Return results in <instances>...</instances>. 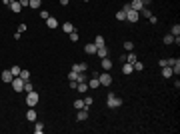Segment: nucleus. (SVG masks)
Masks as SVG:
<instances>
[{
  "label": "nucleus",
  "mask_w": 180,
  "mask_h": 134,
  "mask_svg": "<svg viewBox=\"0 0 180 134\" xmlns=\"http://www.w3.org/2000/svg\"><path fill=\"white\" fill-rule=\"evenodd\" d=\"M86 80H88L86 72H78V82H86Z\"/></svg>",
  "instance_id": "nucleus-38"
},
{
  "label": "nucleus",
  "mask_w": 180,
  "mask_h": 134,
  "mask_svg": "<svg viewBox=\"0 0 180 134\" xmlns=\"http://www.w3.org/2000/svg\"><path fill=\"white\" fill-rule=\"evenodd\" d=\"M132 66H134V70H138V72H140V70H144V64H142V62H138V60L132 62Z\"/></svg>",
  "instance_id": "nucleus-34"
},
{
  "label": "nucleus",
  "mask_w": 180,
  "mask_h": 134,
  "mask_svg": "<svg viewBox=\"0 0 180 134\" xmlns=\"http://www.w3.org/2000/svg\"><path fill=\"white\" fill-rule=\"evenodd\" d=\"M98 80H100V84H102V86H110V84H112V76H110V72H106V70H104V72L98 76Z\"/></svg>",
  "instance_id": "nucleus-4"
},
{
  "label": "nucleus",
  "mask_w": 180,
  "mask_h": 134,
  "mask_svg": "<svg viewBox=\"0 0 180 134\" xmlns=\"http://www.w3.org/2000/svg\"><path fill=\"white\" fill-rule=\"evenodd\" d=\"M162 76H164V78H172L174 76L172 66H162Z\"/></svg>",
  "instance_id": "nucleus-11"
},
{
  "label": "nucleus",
  "mask_w": 180,
  "mask_h": 134,
  "mask_svg": "<svg viewBox=\"0 0 180 134\" xmlns=\"http://www.w3.org/2000/svg\"><path fill=\"white\" fill-rule=\"evenodd\" d=\"M20 78H22V80L26 82L28 78H30V72H28V70H20Z\"/></svg>",
  "instance_id": "nucleus-33"
},
{
  "label": "nucleus",
  "mask_w": 180,
  "mask_h": 134,
  "mask_svg": "<svg viewBox=\"0 0 180 134\" xmlns=\"http://www.w3.org/2000/svg\"><path fill=\"white\" fill-rule=\"evenodd\" d=\"M68 80H74V82H78V72H74V70H70V72H68Z\"/></svg>",
  "instance_id": "nucleus-28"
},
{
  "label": "nucleus",
  "mask_w": 180,
  "mask_h": 134,
  "mask_svg": "<svg viewBox=\"0 0 180 134\" xmlns=\"http://www.w3.org/2000/svg\"><path fill=\"white\" fill-rule=\"evenodd\" d=\"M130 8H132V10H142V8H144V4H142V0H132V2H130Z\"/></svg>",
  "instance_id": "nucleus-10"
},
{
  "label": "nucleus",
  "mask_w": 180,
  "mask_h": 134,
  "mask_svg": "<svg viewBox=\"0 0 180 134\" xmlns=\"http://www.w3.org/2000/svg\"><path fill=\"white\" fill-rule=\"evenodd\" d=\"M138 18H140V12H138V10H132V8H130V10L126 12V20L128 22H132V24H134V22H138Z\"/></svg>",
  "instance_id": "nucleus-5"
},
{
  "label": "nucleus",
  "mask_w": 180,
  "mask_h": 134,
  "mask_svg": "<svg viewBox=\"0 0 180 134\" xmlns=\"http://www.w3.org/2000/svg\"><path fill=\"white\" fill-rule=\"evenodd\" d=\"M140 16H144V18H150V16H152V12H150L148 8H142V10H140Z\"/></svg>",
  "instance_id": "nucleus-32"
},
{
  "label": "nucleus",
  "mask_w": 180,
  "mask_h": 134,
  "mask_svg": "<svg viewBox=\"0 0 180 134\" xmlns=\"http://www.w3.org/2000/svg\"><path fill=\"white\" fill-rule=\"evenodd\" d=\"M76 118H78L80 122H82V120H86V118H88V112H86V108H80V110H78V114H76Z\"/></svg>",
  "instance_id": "nucleus-15"
},
{
  "label": "nucleus",
  "mask_w": 180,
  "mask_h": 134,
  "mask_svg": "<svg viewBox=\"0 0 180 134\" xmlns=\"http://www.w3.org/2000/svg\"><path fill=\"white\" fill-rule=\"evenodd\" d=\"M162 42H164L166 46H170V44H172V42H174V36H172V34H166V36L162 38Z\"/></svg>",
  "instance_id": "nucleus-24"
},
{
  "label": "nucleus",
  "mask_w": 180,
  "mask_h": 134,
  "mask_svg": "<svg viewBox=\"0 0 180 134\" xmlns=\"http://www.w3.org/2000/svg\"><path fill=\"white\" fill-rule=\"evenodd\" d=\"M136 60H138V58H136V54H134V52H128L126 62H130V64H132V62H136Z\"/></svg>",
  "instance_id": "nucleus-29"
},
{
  "label": "nucleus",
  "mask_w": 180,
  "mask_h": 134,
  "mask_svg": "<svg viewBox=\"0 0 180 134\" xmlns=\"http://www.w3.org/2000/svg\"><path fill=\"white\" fill-rule=\"evenodd\" d=\"M74 108H76V110H80V108H86V106H84V100H82V98L74 100Z\"/></svg>",
  "instance_id": "nucleus-26"
},
{
  "label": "nucleus",
  "mask_w": 180,
  "mask_h": 134,
  "mask_svg": "<svg viewBox=\"0 0 180 134\" xmlns=\"http://www.w3.org/2000/svg\"><path fill=\"white\" fill-rule=\"evenodd\" d=\"M176 62H180L178 58H168V60H166V64H168V66H174Z\"/></svg>",
  "instance_id": "nucleus-39"
},
{
  "label": "nucleus",
  "mask_w": 180,
  "mask_h": 134,
  "mask_svg": "<svg viewBox=\"0 0 180 134\" xmlns=\"http://www.w3.org/2000/svg\"><path fill=\"white\" fill-rule=\"evenodd\" d=\"M94 44H96V48H100V46H106V40H104V36H96V38H94Z\"/></svg>",
  "instance_id": "nucleus-17"
},
{
  "label": "nucleus",
  "mask_w": 180,
  "mask_h": 134,
  "mask_svg": "<svg viewBox=\"0 0 180 134\" xmlns=\"http://www.w3.org/2000/svg\"><path fill=\"white\" fill-rule=\"evenodd\" d=\"M106 104H108V108H120L122 104H124V100H122L120 96H114V94H108V98H106Z\"/></svg>",
  "instance_id": "nucleus-1"
},
{
  "label": "nucleus",
  "mask_w": 180,
  "mask_h": 134,
  "mask_svg": "<svg viewBox=\"0 0 180 134\" xmlns=\"http://www.w3.org/2000/svg\"><path fill=\"white\" fill-rule=\"evenodd\" d=\"M96 54H98L100 58H106V56H108V48H106V46H100V48H96Z\"/></svg>",
  "instance_id": "nucleus-19"
},
{
  "label": "nucleus",
  "mask_w": 180,
  "mask_h": 134,
  "mask_svg": "<svg viewBox=\"0 0 180 134\" xmlns=\"http://www.w3.org/2000/svg\"><path fill=\"white\" fill-rule=\"evenodd\" d=\"M72 70H74V72H86V70H88V64H86V62L74 64V66H72Z\"/></svg>",
  "instance_id": "nucleus-6"
},
{
  "label": "nucleus",
  "mask_w": 180,
  "mask_h": 134,
  "mask_svg": "<svg viewBox=\"0 0 180 134\" xmlns=\"http://www.w3.org/2000/svg\"><path fill=\"white\" fill-rule=\"evenodd\" d=\"M4 4H10V2H16V0H2Z\"/></svg>",
  "instance_id": "nucleus-44"
},
{
  "label": "nucleus",
  "mask_w": 180,
  "mask_h": 134,
  "mask_svg": "<svg viewBox=\"0 0 180 134\" xmlns=\"http://www.w3.org/2000/svg\"><path fill=\"white\" fill-rule=\"evenodd\" d=\"M170 34H172V36H180V24H174V26L170 28Z\"/></svg>",
  "instance_id": "nucleus-25"
},
{
  "label": "nucleus",
  "mask_w": 180,
  "mask_h": 134,
  "mask_svg": "<svg viewBox=\"0 0 180 134\" xmlns=\"http://www.w3.org/2000/svg\"><path fill=\"white\" fill-rule=\"evenodd\" d=\"M36 118H38L36 110H34V108H28V112H26V120H30V122H36Z\"/></svg>",
  "instance_id": "nucleus-8"
},
{
  "label": "nucleus",
  "mask_w": 180,
  "mask_h": 134,
  "mask_svg": "<svg viewBox=\"0 0 180 134\" xmlns=\"http://www.w3.org/2000/svg\"><path fill=\"white\" fill-rule=\"evenodd\" d=\"M48 16H50V14H48V12H46V10H42V12H40V18H44V20H46Z\"/></svg>",
  "instance_id": "nucleus-41"
},
{
  "label": "nucleus",
  "mask_w": 180,
  "mask_h": 134,
  "mask_svg": "<svg viewBox=\"0 0 180 134\" xmlns=\"http://www.w3.org/2000/svg\"><path fill=\"white\" fill-rule=\"evenodd\" d=\"M46 26L54 30V28H58V20H56L54 16H48V18H46Z\"/></svg>",
  "instance_id": "nucleus-9"
},
{
  "label": "nucleus",
  "mask_w": 180,
  "mask_h": 134,
  "mask_svg": "<svg viewBox=\"0 0 180 134\" xmlns=\"http://www.w3.org/2000/svg\"><path fill=\"white\" fill-rule=\"evenodd\" d=\"M28 6L32 8V10H38V8L42 6V0H30V4H28Z\"/></svg>",
  "instance_id": "nucleus-23"
},
{
  "label": "nucleus",
  "mask_w": 180,
  "mask_h": 134,
  "mask_svg": "<svg viewBox=\"0 0 180 134\" xmlns=\"http://www.w3.org/2000/svg\"><path fill=\"white\" fill-rule=\"evenodd\" d=\"M122 72H124V74H126V76H128V74H132V72H134V66H132V64H130V62H126V64L122 66Z\"/></svg>",
  "instance_id": "nucleus-21"
},
{
  "label": "nucleus",
  "mask_w": 180,
  "mask_h": 134,
  "mask_svg": "<svg viewBox=\"0 0 180 134\" xmlns=\"http://www.w3.org/2000/svg\"><path fill=\"white\" fill-rule=\"evenodd\" d=\"M10 84H12V88L16 90V92H22V90H24V80H22L20 76H14Z\"/></svg>",
  "instance_id": "nucleus-3"
},
{
  "label": "nucleus",
  "mask_w": 180,
  "mask_h": 134,
  "mask_svg": "<svg viewBox=\"0 0 180 134\" xmlns=\"http://www.w3.org/2000/svg\"><path fill=\"white\" fill-rule=\"evenodd\" d=\"M18 2H20V6H22V8H26L28 4H30V0H18Z\"/></svg>",
  "instance_id": "nucleus-40"
},
{
  "label": "nucleus",
  "mask_w": 180,
  "mask_h": 134,
  "mask_svg": "<svg viewBox=\"0 0 180 134\" xmlns=\"http://www.w3.org/2000/svg\"><path fill=\"white\" fill-rule=\"evenodd\" d=\"M8 6H10V10H12V12H16V14L22 10V6H20V2H18V0H16V2H10Z\"/></svg>",
  "instance_id": "nucleus-18"
},
{
  "label": "nucleus",
  "mask_w": 180,
  "mask_h": 134,
  "mask_svg": "<svg viewBox=\"0 0 180 134\" xmlns=\"http://www.w3.org/2000/svg\"><path fill=\"white\" fill-rule=\"evenodd\" d=\"M116 20H126V12L124 10H118L116 12Z\"/></svg>",
  "instance_id": "nucleus-31"
},
{
  "label": "nucleus",
  "mask_w": 180,
  "mask_h": 134,
  "mask_svg": "<svg viewBox=\"0 0 180 134\" xmlns=\"http://www.w3.org/2000/svg\"><path fill=\"white\" fill-rule=\"evenodd\" d=\"M24 30H26V24L22 22V24H20V26H18V32H24Z\"/></svg>",
  "instance_id": "nucleus-42"
},
{
  "label": "nucleus",
  "mask_w": 180,
  "mask_h": 134,
  "mask_svg": "<svg viewBox=\"0 0 180 134\" xmlns=\"http://www.w3.org/2000/svg\"><path fill=\"white\" fill-rule=\"evenodd\" d=\"M100 86V80H98V74H94L92 80H88V88H98Z\"/></svg>",
  "instance_id": "nucleus-14"
},
{
  "label": "nucleus",
  "mask_w": 180,
  "mask_h": 134,
  "mask_svg": "<svg viewBox=\"0 0 180 134\" xmlns=\"http://www.w3.org/2000/svg\"><path fill=\"white\" fill-rule=\"evenodd\" d=\"M20 70H22V68H20L18 64H14V66L10 68V72H12V76H20Z\"/></svg>",
  "instance_id": "nucleus-27"
},
{
  "label": "nucleus",
  "mask_w": 180,
  "mask_h": 134,
  "mask_svg": "<svg viewBox=\"0 0 180 134\" xmlns=\"http://www.w3.org/2000/svg\"><path fill=\"white\" fill-rule=\"evenodd\" d=\"M84 2H90V0H84Z\"/></svg>",
  "instance_id": "nucleus-45"
},
{
  "label": "nucleus",
  "mask_w": 180,
  "mask_h": 134,
  "mask_svg": "<svg viewBox=\"0 0 180 134\" xmlns=\"http://www.w3.org/2000/svg\"><path fill=\"white\" fill-rule=\"evenodd\" d=\"M68 2H70V0H60V4H62V6H66Z\"/></svg>",
  "instance_id": "nucleus-43"
},
{
  "label": "nucleus",
  "mask_w": 180,
  "mask_h": 134,
  "mask_svg": "<svg viewBox=\"0 0 180 134\" xmlns=\"http://www.w3.org/2000/svg\"><path fill=\"white\" fill-rule=\"evenodd\" d=\"M84 52L86 54H96V44H94V42H88L86 46H84Z\"/></svg>",
  "instance_id": "nucleus-12"
},
{
  "label": "nucleus",
  "mask_w": 180,
  "mask_h": 134,
  "mask_svg": "<svg viewBox=\"0 0 180 134\" xmlns=\"http://www.w3.org/2000/svg\"><path fill=\"white\" fill-rule=\"evenodd\" d=\"M12 72L10 70H2V82H12Z\"/></svg>",
  "instance_id": "nucleus-13"
},
{
  "label": "nucleus",
  "mask_w": 180,
  "mask_h": 134,
  "mask_svg": "<svg viewBox=\"0 0 180 134\" xmlns=\"http://www.w3.org/2000/svg\"><path fill=\"white\" fill-rule=\"evenodd\" d=\"M34 132L42 134V132H44V124H42V122H34Z\"/></svg>",
  "instance_id": "nucleus-22"
},
{
  "label": "nucleus",
  "mask_w": 180,
  "mask_h": 134,
  "mask_svg": "<svg viewBox=\"0 0 180 134\" xmlns=\"http://www.w3.org/2000/svg\"><path fill=\"white\" fill-rule=\"evenodd\" d=\"M82 100H84V106H86V110H88V106H92V96H86V98H82Z\"/></svg>",
  "instance_id": "nucleus-35"
},
{
  "label": "nucleus",
  "mask_w": 180,
  "mask_h": 134,
  "mask_svg": "<svg viewBox=\"0 0 180 134\" xmlns=\"http://www.w3.org/2000/svg\"><path fill=\"white\" fill-rule=\"evenodd\" d=\"M124 48H126V52H132L134 42H132V40H126V42H124Z\"/></svg>",
  "instance_id": "nucleus-30"
},
{
  "label": "nucleus",
  "mask_w": 180,
  "mask_h": 134,
  "mask_svg": "<svg viewBox=\"0 0 180 134\" xmlns=\"http://www.w3.org/2000/svg\"><path fill=\"white\" fill-rule=\"evenodd\" d=\"M32 90H34V88H32V84H30V82L26 80V82H24V92L28 94V92H32Z\"/></svg>",
  "instance_id": "nucleus-37"
},
{
  "label": "nucleus",
  "mask_w": 180,
  "mask_h": 134,
  "mask_svg": "<svg viewBox=\"0 0 180 134\" xmlns=\"http://www.w3.org/2000/svg\"><path fill=\"white\" fill-rule=\"evenodd\" d=\"M100 64H102V68H104V70H106V72H110V70H112V60H110V58H102V62H100Z\"/></svg>",
  "instance_id": "nucleus-7"
},
{
  "label": "nucleus",
  "mask_w": 180,
  "mask_h": 134,
  "mask_svg": "<svg viewBox=\"0 0 180 134\" xmlns=\"http://www.w3.org/2000/svg\"><path fill=\"white\" fill-rule=\"evenodd\" d=\"M72 30H76L72 22H64V24H62V32H68V34H70Z\"/></svg>",
  "instance_id": "nucleus-16"
},
{
  "label": "nucleus",
  "mask_w": 180,
  "mask_h": 134,
  "mask_svg": "<svg viewBox=\"0 0 180 134\" xmlns=\"http://www.w3.org/2000/svg\"><path fill=\"white\" fill-rule=\"evenodd\" d=\"M38 92H36V90H32V92H28L26 94V104H28V108H34L36 106V104H38Z\"/></svg>",
  "instance_id": "nucleus-2"
},
{
  "label": "nucleus",
  "mask_w": 180,
  "mask_h": 134,
  "mask_svg": "<svg viewBox=\"0 0 180 134\" xmlns=\"http://www.w3.org/2000/svg\"><path fill=\"white\" fill-rule=\"evenodd\" d=\"M76 90H78L80 94H84L88 90V82H78V84H76Z\"/></svg>",
  "instance_id": "nucleus-20"
},
{
  "label": "nucleus",
  "mask_w": 180,
  "mask_h": 134,
  "mask_svg": "<svg viewBox=\"0 0 180 134\" xmlns=\"http://www.w3.org/2000/svg\"><path fill=\"white\" fill-rule=\"evenodd\" d=\"M68 36H70V40H72V42H78V32H76V30H72Z\"/></svg>",
  "instance_id": "nucleus-36"
}]
</instances>
